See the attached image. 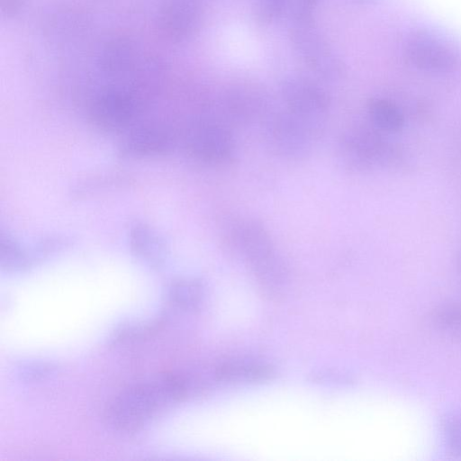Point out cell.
Segmentation results:
<instances>
[{
  "label": "cell",
  "instance_id": "cell-11",
  "mask_svg": "<svg viewBox=\"0 0 461 461\" xmlns=\"http://www.w3.org/2000/svg\"><path fill=\"white\" fill-rule=\"evenodd\" d=\"M132 254L152 268H160L166 262L168 249L165 240L149 225L136 221L128 231Z\"/></svg>",
  "mask_w": 461,
  "mask_h": 461
},
{
  "label": "cell",
  "instance_id": "cell-6",
  "mask_svg": "<svg viewBox=\"0 0 461 461\" xmlns=\"http://www.w3.org/2000/svg\"><path fill=\"white\" fill-rule=\"evenodd\" d=\"M339 149L342 162L354 169L382 165L395 157L393 147L376 131L361 126L350 128L343 133Z\"/></svg>",
  "mask_w": 461,
  "mask_h": 461
},
{
  "label": "cell",
  "instance_id": "cell-15",
  "mask_svg": "<svg viewBox=\"0 0 461 461\" xmlns=\"http://www.w3.org/2000/svg\"><path fill=\"white\" fill-rule=\"evenodd\" d=\"M367 110L373 124L380 131L395 132L403 127V114L391 101L374 98L369 101Z\"/></svg>",
  "mask_w": 461,
  "mask_h": 461
},
{
  "label": "cell",
  "instance_id": "cell-12",
  "mask_svg": "<svg viewBox=\"0 0 461 461\" xmlns=\"http://www.w3.org/2000/svg\"><path fill=\"white\" fill-rule=\"evenodd\" d=\"M216 378L230 384H255L272 379L273 367L264 362L249 359L226 361L216 368Z\"/></svg>",
  "mask_w": 461,
  "mask_h": 461
},
{
  "label": "cell",
  "instance_id": "cell-1",
  "mask_svg": "<svg viewBox=\"0 0 461 461\" xmlns=\"http://www.w3.org/2000/svg\"><path fill=\"white\" fill-rule=\"evenodd\" d=\"M192 396L187 375L166 373L122 391L105 409V419L115 429L134 432L158 412Z\"/></svg>",
  "mask_w": 461,
  "mask_h": 461
},
{
  "label": "cell",
  "instance_id": "cell-19",
  "mask_svg": "<svg viewBox=\"0 0 461 461\" xmlns=\"http://www.w3.org/2000/svg\"><path fill=\"white\" fill-rule=\"evenodd\" d=\"M319 0H298L296 21H312V13Z\"/></svg>",
  "mask_w": 461,
  "mask_h": 461
},
{
  "label": "cell",
  "instance_id": "cell-8",
  "mask_svg": "<svg viewBox=\"0 0 461 461\" xmlns=\"http://www.w3.org/2000/svg\"><path fill=\"white\" fill-rule=\"evenodd\" d=\"M140 106L131 96L106 94L90 106L88 118L99 130L107 132H124L137 123Z\"/></svg>",
  "mask_w": 461,
  "mask_h": 461
},
{
  "label": "cell",
  "instance_id": "cell-14",
  "mask_svg": "<svg viewBox=\"0 0 461 461\" xmlns=\"http://www.w3.org/2000/svg\"><path fill=\"white\" fill-rule=\"evenodd\" d=\"M203 285L194 278H181L168 286L167 297L172 306L182 311L197 309L203 299Z\"/></svg>",
  "mask_w": 461,
  "mask_h": 461
},
{
  "label": "cell",
  "instance_id": "cell-2",
  "mask_svg": "<svg viewBox=\"0 0 461 461\" xmlns=\"http://www.w3.org/2000/svg\"><path fill=\"white\" fill-rule=\"evenodd\" d=\"M231 241L264 293L282 294L287 283L286 267L263 224L256 220L238 222L231 230Z\"/></svg>",
  "mask_w": 461,
  "mask_h": 461
},
{
  "label": "cell",
  "instance_id": "cell-3",
  "mask_svg": "<svg viewBox=\"0 0 461 461\" xmlns=\"http://www.w3.org/2000/svg\"><path fill=\"white\" fill-rule=\"evenodd\" d=\"M286 111L306 126L316 137L328 118L330 99L316 83L301 77H291L282 85Z\"/></svg>",
  "mask_w": 461,
  "mask_h": 461
},
{
  "label": "cell",
  "instance_id": "cell-7",
  "mask_svg": "<svg viewBox=\"0 0 461 461\" xmlns=\"http://www.w3.org/2000/svg\"><path fill=\"white\" fill-rule=\"evenodd\" d=\"M173 131L158 122L135 123L123 133L118 155L124 159H143L168 154L174 148Z\"/></svg>",
  "mask_w": 461,
  "mask_h": 461
},
{
  "label": "cell",
  "instance_id": "cell-10",
  "mask_svg": "<svg viewBox=\"0 0 461 461\" xmlns=\"http://www.w3.org/2000/svg\"><path fill=\"white\" fill-rule=\"evenodd\" d=\"M270 143L287 158L298 159L308 154L316 136L289 112L275 115L268 127Z\"/></svg>",
  "mask_w": 461,
  "mask_h": 461
},
{
  "label": "cell",
  "instance_id": "cell-17",
  "mask_svg": "<svg viewBox=\"0 0 461 461\" xmlns=\"http://www.w3.org/2000/svg\"><path fill=\"white\" fill-rule=\"evenodd\" d=\"M444 435L449 452L461 457V413H455L447 418L444 423Z\"/></svg>",
  "mask_w": 461,
  "mask_h": 461
},
{
  "label": "cell",
  "instance_id": "cell-18",
  "mask_svg": "<svg viewBox=\"0 0 461 461\" xmlns=\"http://www.w3.org/2000/svg\"><path fill=\"white\" fill-rule=\"evenodd\" d=\"M289 0H258L257 18L261 23H270L278 18L284 12Z\"/></svg>",
  "mask_w": 461,
  "mask_h": 461
},
{
  "label": "cell",
  "instance_id": "cell-20",
  "mask_svg": "<svg viewBox=\"0 0 461 461\" xmlns=\"http://www.w3.org/2000/svg\"><path fill=\"white\" fill-rule=\"evenodd\" d=\"M459 267H460V271H461V258H460V264H459Z\"/></svg>",
  "mask_w": 461,
  "mask_h": 461
},
{
  "label": "cell",
  "instance_id": "cell-4",
  "mask_svg": "<svg viewBox=\"0 0 461 461\" xmlns=\"http://www.w3.org/2000/svg\"><path fill=\"white\" fill-rule=\"evenodd\" d=\"M185 148L198 161L222 164L230 160L233 155L234 140L222 123L208 117H199L186 131Z\"/></svg>",
  "mask_w": 461,
  "mask_h": 461
},
{
  "label": "cell",
  "instance_id": "cell-13",
  "mask_svg": "<svg viewBox=\"0 0 461 461\" xmlns=\"http://www.w3.org/2000/svg\"><path fill=\"white\" fill-rule=\"evenodd\" d=\"M35 258L33 250L25 249L9 234H1L0 266L2 271L6 273L23 272L31 267Z\"/></svg>",
  "mask_w": 461,
  "mask_h": 461
},
{
  "label": "cell",
  "instance_id": "cell-9",
  "mask_svg": "<svg viewBox=\"0 0 461 461\" xmlns=\"http://www.w3.org/2000/svg\"><path fill=\"white\" fill-rule=\"evenodd\" d=\"M405 52L412 64L428 71L453 70L459 61L453 49L423 31L412 32L408 37Z\"/></svg>",
  "mask_w": 461,
  "mask_h": 461
},
{
  "label": "cell",
  "instance_id": "cell-16",
  "mask_svg": "<svg viewBox=\"0 0 461 461\" xmlns=\"http://www.w3.org/2000/svg\"><path fill=\"white\" fill-rule=\"evenodd\" d=\"M432 323L439 330L461 333V303H447L438 306L431 314Z\"/></svg>",
  "mask_w": 461,
  "mask_h": 461
},
{
  "label": "cell",
  "instance_id": "cell-5",
  "mask_svg": "<svg viewBox=\"0 0 461 461\" xmlns=\"http://www.w3.org/2000/svg\"><path fill=\"white\" fill-rule=\"evenodd\" d=\"M294 49L317 75L329 80L341 78L346 70L341 59L313 27L312 21H296L290 32Z\"/></svg>",
  "mask_w": 461,
  "mask_h": 461
}]
</instances>
